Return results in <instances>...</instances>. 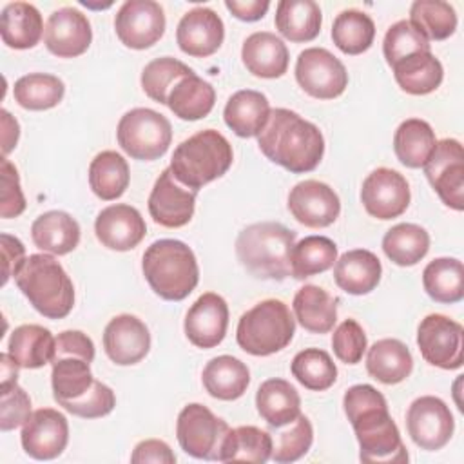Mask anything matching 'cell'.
<instances>
[{
    "label": "cell",
    "mask_w": 464,
    "mask_h": 464,
    "mask_svg": "<svg viewBox=\"0 0 464 464\" xmlns=\"http://www.w3.org/2000/svg\"><path fill=\"white\" fill-rule=\"evenodd\" d=\"M241 60L250 74L272 80L286 72L290 54L279 36L270 31H257L243 42Z\"/></svg>",
    "instance_id": "obj_24"
},
{
    "label": "cell",
    "mask_w": 464,
    "mask_h": 464,
    "mask_svg": "<svg viewBox=\"0 0 464 464\" xmlns=\"http://www.w3.org/2000/svg\"><path fill=\"white\" fill-rule=\"evenodd\" d=\"M344 413L359 442V459L366 464H402L408 451L402 444L384 395L372 384H353L343 397Z\"/></svg>",
    "instance_id": "obj_1"
},
{
    "label": "cell",
    "mask_w": 464,
    "mask_h": 464,
    "mask_svg": "<svg viewBox=\"0 0 464 464\" xmlns=\"http://www.w3.org/2000/svg\"><path fill=\"white\" fill-rule=\"evenodd\" d=\"M406 428L408 435L420 450L437 451L450 442L455 420L442 399L435 395H422L410 404Z\"/></svg>",
    "instance_id": "obj_13"
},
{
    "label": "cell",
    "mask_w": 464,
    "mask_h": 464,
    "mask_svg": "<svg viewBox=\"0 0 464 464\" xmlns=\"http://www.w3.org/2000/svg\"><path fill=\"white\" fill-rule=\"evenodd\" d=\"M272 435L257 426H239L228 430L221 453L219 462H256L265 464L272 457Z\"/></svg>",
    "instance_id": "obj_40"
},
{
    "label": "cell",
    "mask_w": 464,
    "mask_h": 464,
    "mask_svg": "<svg viewBox=\"0 0 464 464\" xmlns=\"http://www.w3.org/2000/svg\"><path fill=\"white\" fill-rule=\"evenodd\" d=\"M420 51H431V44L415 25L410 24V20H399L388 27L382 42V53L390 67Z\"/></svg>",
    "instance_id": "obj_50"
},
{
    "label": "cell",
    "mask_w": 464,
    "mask_h": 464,
    "mask_svg": "<svg viewBox=\"0 0 464 464\" xmlns=\"http://www.w3.org/2000/svg\"><path fill=\"white\" fill-rule=\"evenodd\" d=\"M24 451L36 460H53L63 453L69 442V422L53 408L31 413L20 433Z\"/></svg>",
    "instance_id": "obj_16"
},
{
    "label": "cell",
    "mask_w": 464,
    "mask_h": 464,
    "mask_svg": "<svg viewBox=\"0 0 464 464\" xmlns=\"http://www.w3.org/2000/svg\"><path fill=\"white\" fill-rule=\"evenodd\" d=\"M0 364H2V384H0V390L14 386L16 381H18V368L20 366L16 364V361L9 353H2L0 355Z\"/></svg>",
    "instance_id": "obj_60"
},
{
    "label": "cell",
    "mask_w": 464,
    "mask_h": 464,
    "mask_svg": "<svg viewBox=\"0 0 464 464\" xmlns=\"http://www.w3.org/2000/svg\"><path fill=\"white\" fill-rule=\"evenodd\" d=\"M420 355L431 366L457 370L462 366L464 330L462 324L442 314L426 315L417 328Z\"/></svg>",
    "instance_id": "obj_11"
},
{
    "label": "cell",
    "mask_w": 464,
    "mask_h": 464,
    "mask_svg": "<svg viewBox=\"0 0 464 464\" xmlns=\"http://www.w3.org/2000/svg\"><path fill=\"white\" fill-rule=\"evenodd\" d=\"M375 38L373 20L359 9L341 11L332 25V40L344 54H361L368 51Z\"/></svg>",
    "instance_id": "obj_44"
},
{
    "label": "cell",
    "mask_w": 464,
    "mask_h": 464,
    "mask_svg": "<svg viewBox=\"0 0 464 464\" xmlns=\"http://www.w3.org/2000/svg\"><path fill=\"white\" fill-rule=\"evenodd\" d=\"M381 274L382 266L379 257L366 248L344 252L334 266L335 285L352 295H364L375 290L381 281Z\"/></svg>",
    "instance_id": "obj_25"
},
{
    "label": "cell",
    "mask_w": 464,
    "mask_h": 464,
    "mask_svg": "<svg viewBox=\"0 0 464 464\" xmlns=\"http://www.w3.org/2000/svg\"><path fill=\"white\" fill-rule=\"evenodd\" d=\"M410 24L428 40H446L457 29V13L453 5L442 0H417L410 7Z\"/></svg>",
    "instance_id": "obj_47"
},
{
    "label": "cell",
    "mask_w": 464,
    "mask_h": 464,
    "mask_svg": "<svg viewBox=\"0 0 464 464\" xmlns=\"http://www.w3.org/2000/svg\"><path fill=\"white\" fill-rule=\"evenodd\" d=\"M196 207V192L181 185L170 169H165L156 179L149 196V214L154 223L165 228L185 227Z\"/></svg>",
    "instance_id": "obj_18"
},
{
    "label": "cell",
    "mask_w": 464,
    "mask_h": 464,
    "mask_svg": "<svg viewBox=\"0 0 464 464\" xmlns=\"http://www.w3.org/2000/svg\"><path fill=\"white\" fill-rule=\"evenodd\" d=\"M228 328V306L227 301L214 294L205 292L188 308L183 323L187 339L203 350L218 346Z\"/></svg>",
    "instance_id": "obj_21"
},
{
    "label": "cell",
    "mask_w": 464,
    "mask_h": 464,
    "mask_svg": "<svg viewBox=\"0 0 464 464\" xmlns=\"http://www.w3.org/2000/svg\"><path fill=\"white\" fill-rule=\"evenodd\" d=\"M56 355H80L87 359L89 362L94 361V343L92 339L80 332V330H65L58 334L56 337V348H54V357Z\"/></svg>",
    "instance_id": "obj_55"
},
{
    "label": "cell",
    "mask_w": 464,
    "mask_h": 464,
    "mask_svg": "<svg viewBox=\"0 0 464 464\" xmlns=\"http://www.w3.org/2000/svg\"><path fill=\"white\" fill-rule=\"evenodd\" d=\"M132 464H145V462H156V464H174L176 455L172 453L170 446L160 439H147L136 444L132 455Z\"/></svg>",
    "instance_id": "obj_57"
},
{
    "label": "cell",
    "mask_w": 464,
    "mask_h": 464,
    "mask_svg": "<svg viewBox=\"0 0 464 464\" xmlns=\"http://www.w3.org/2000/svg\"><path fill=\"white\" fill-rule=\"evenodd\" d=\"M276 29L290 42H312L321 33L323 14L314 0H281L276 7Z\"/></svg>",
    "instance_id": "obj_33"
},
{
    "label": "cell",
    "mask_w": 464,
    "mask_h": 464,
    "mask_svg": "<svg viewBox=\"0 0 464 464\" xmlns=\"http://www.w3.org/2000/svg\"><path fill=\"white\" fill-rule=\"evenodd\" d=\"M94 234L105 248L127 252L141 243L147 234V225L138 208L114 203L96 216Z\"/></svg>",
    "instance_id": "obj_22"
},
{
    "label": "cell",
    "mask_w": 464,
    "mask_h": 464,
    "mask_svg": "<svg viewBox=\"0 0 464 464\" xmlns=\"http://www.w3.org/2000/svg\"><path fill=\"white\" fill-rule=\"evenodd\" d=\"M295 334V319L279 299H265L246 310L237 323L236 341L241 350L266 357L286 348Z\"/></svg>",
    "instance_id": "obj_7"
},
{
    "label": "cell",
    "mask_w": 464,
    "mask_h": 464,
    "mask_svg": "<svg viewBox=\"0 0 464 464\" xmlns=\"http://www.w3.org/2000/svg\"><path fill=\"white\" fill-rule=\"evenodd\" d=\"M16 286L33 308L47 319H63L74 306V286L63 266L49 254H31L18 274Z\"/></svg>",
    "instance_id": "obj_5"
},
{
    "label": "cell",
    "mask_w": 464,
    "mask_h": 464,
    "mask_svg": "<svg viewBox=\"0 0 464 464\" xmlns=\"http://www.w3.org/2000/svg\"><path fill=\"white\" fill-rule=\"evenodd\" d=\"M192 72L194 71L188 65H185L183 62L172 58V56H161V58L149 62L143 67L141 89L150 100L167 105V96H169L170 89L174 87V83L179 78L192 74Z\"/></svg>",
    "instance_id": "obj_48"
},
{
    "label": "cell",
    "mask_w": 464,
    "mask_h": 464,
    "mask_svg": "<svg viewBox=\"0 0 464 464\" xmlns=\"http://www.w3.org/2000/svg\"><path fill=\"white\" fill-rule=\"evenodd\" d=\"M393 76L399 87L413 96H424L439 89L444 78V69L431 51L413 53L399 60L393 67Z\"/></svg>",
    "instance_id": "obj_35"
},
{
    "label": "cell",
    "mask_w": 464,
    "mask_h": 464,
    "mask_svg": "<svg viewBox=\"0 0 464 464\" xmlns=\"http://www.w3.org/2000/svg\"><path fill=\"white\" fill-rule=\"evenodd\" d=\"M261 152L276 165L303 174L314 170L324 154L319 127L290 109H272L268 121L257 134Z\"/></svg>",
    "instance_id": "obj_2"
},
{
    "label": "cell",
    "mask_w": 464,
    "mask_h": 464,
    "mask_svg": "<svg viewBox=\"0 0 464 464\" xmlns=\"http://www.w3.org/2000/svg\"><path fill=\"white\" fill-rule=\"evenodd\" d=\"M163 7L154 0H127L114 16L116 36L125 47L149 49L165 33Z\"/></svg>",
    "instance_id": "obj_14"
},
{
    "label": "cell",
    "mask_w": 464,
    "mask_h": 464,
    "mask_svg": "<svg viewBox=\"0 0 464 464\" xmlns=\"http://www.w3.org/2000/svg\"><path fill=\"white\" fill-rule=\"evenodd\" d=\"M0 250H2V263H4L2 285H7V281L18 274V270L27 259L25 246L18 237L4 232L0 234Z\"/></svg>",
    "instance_id": "obj_56"
},
{
    "label": "cell",
    "mask_w": 464,
    "mask_h": 464,
    "mask_svg": "<svg viewBox=\"0 0 464 464\" xmlns=\"http://www.w3.org/2000/svg\"><path fill=\"white\" fill-rule=\"evenodd\" d=\"M0 178H2V196H0V216L4 219L16 218L25 210V198L20 188V176L16 167L4 158L0 165Z\"/></svg>",
    "instance_id": "obj_54"
},
{
    "label": "cell",
    "mask_w": 464,
    "mask_h": 464,
    "mask_svg": "<svg viewBox=\"0 0 464 464\" xmlns=\"http://www.w3.org/2000/svg\"><path fill=\"white\" fill-rule=\"evenodd\" d=\"M130 181L127 160L116 150H103L94 156L89 165L91 190L103 201H112L123 196Z\"/></svg>",
    "instance_id": "obj_38"
},
{
    "label": "cell",
    "mask_w": 464,
    "mask_h": 464,
    "mask_svg": "<svg viewBox=\"0 0 464 464\" xmlns=\"http://www.w3.org/2000/svg\"><path fill=\"white\" fill-rule=\"evenodd\" d=\"M51 364L53 397L58 404L82 397L96 381L91 373V362L80 355H56Z\"/></svg>",
    "instance_id": "obj_41"
},
{
    "label": "cell",
    "mask_w": 464,
    "mask_h": 464,
    "mask_svg": "<svg viewBox=\"0 0 464 464\" xmlns=\"http://www.w3.org/2000/svg\"><path fill=\"white\" fill-rule=\"evenodd\" d=\"M288 210L301 225L324 228L339 218L341 201L330 185L317 179H304L290 190Z\"/></svg>",
    "instance_id": "obj_17"
},
{
    "label": "cell",
    "mask_w": 464,
    "mask_h": 464,
    "mask_svg": "<svg viewBox=\"0 0 464 464\" xmlns=\"http://www.w3.org/2000/svg\"><path fill=\"white\" fill-rule=\"evenodd\" d=\"M413 357L399 339H379L366 353V372L382 384H397L410 377Z\"/></svg>",
    "instance_id": "obj_29"
},
{
    "label": "cell",
    "mask_w": 464,
    "mask_h": 464,
    "mask_svg": "<svg viewBox=\"0 0 464 464\" xmlns=\"http://www.w3.org/2000/svg\"><path fill=\"white\" fill-rule=\"evenodd\" d=\"M65 94L63 82L47 72H31L14 82V102L27 111H47L56 107Z\"/></svg>",
    "instance_id": "obj_45"
},
{
    "label": "cell",
    "mask_w": 464,
    "mask_h": 464,
    "mask_svg": "<svg viewBox=\"0 0 464 464\" xmlns=\"http://www.w3.org/2000/svg\"><path fill=\"white\" fill-rule=\"evenodd\" d=\"M268 98L254 89L234 92L223 111L227 127L239 138H254L261 132L270 116Z\"/></svg>",
    "instance_id": "obj_26"
},
{
    "label": "cell",
    "mask_w": 464,
    "mask_h": 464,
    "mask_svg": "<svg viewBox=\"0 0 464 464\" xmlns=\"http://www.w3.org/2000/svg\"><path fill=\"white\" fill-rule=\"evenodd\" d=\"M225 7L237 18L243 22H256L261 20L268 7L270 2L268 0H227Z\"/></svg>",
    "instance_id": "obj_58"
},
{
    "label": "cell",
    "mask_w": 464,
    "mask_h": 464,
    "mask_svg": "<svg viewBox=\"0 0 464 464\" xmlns=\"http://www.w3.org/2000/svg\"><path fill=\"white\" fill-rule=\"evenodd\" d=\"M216 103L214 87L196 72L179 78L167 96V107L185 121H196L210 114Z\"/></svg>",
    "instance_id": "obj_32"
},
{
    "label": "cell",
    "mask_w": 464,
    "mask_h": 464,
    "mask_svg": "<svg viewBox=\"0 0 464 464\" xmlns=\"http://www.w3.org/2000/svg\"><path fill=\"white\" fill-rule=\"evenodd\" d=\"M116 138L118 145L132 160L152 161L167 152L172 141V127L158 111L136 107L120 118Z\"/></svg>",
    "instance_id": "obj_8"
},
{
    "label": "cell",
    "mask_w": 464,
    "mask_h": 464,
    "mask_svg": "<svg viewBox=\"0 0 464 464\" xmlns=\"http://www.w3.org/2000/svg\"><path fill=\"white\" fill-rule=\"evenodd\" d=\"M225 38V25L219 14L208 7H194L187 11L176 29L179 49L194 58L214 54Z\"/></svg>",
    "instance_id": "obj_23"
},
{
    "label": "cell",
    "mask_w": 464,
    "mask_h": 464,
    "mask_svg": "<svg viewBox=\"0 0 464 464\" xmlns=\"http://www.w3.org/2000/svg\"><path fill=\"white\" fill-rule=\"evenodd\" d=\"M294 245L295 232L277 221H261L237 234L236 256L254 277L283 281L292 276L290 254Z\"/></svg>",
    "instance_id": "obj_3"
},
{
    "label": "cell",
    "mask_w": 464,
    "mask_h": 464,
    "mask_svg": "<svg viewBox=\"0 0 464 464\" xmlns=\"http://www.w3.org/2000/svg\"><path fill=\"white\" fill-rule=\"evenodd\" d=\"M288 428L283 431H277L276 437H272V460L279 464L295 462L301 457H304L314 442V428L306 415H299L294 419Z\"/></svg>",
    "instance_id": "obj_49"
},
{
    "label": "cell",
    "mask_w": 464,
    "mask_h": 464,
    "mask_svg": "<svg viewBox=\"0 0 464 464\" xmlns=\"http://www.w3.org/2000/svg\"><path fill=\"white\" fill-rule=\"evenodd\" d=\"M437 145L431 125L420 118L404 120L393 136V150L397 160L408 169L426 165Z\"/></svg>",
    "instance_id": "obj_37"
},
{
    "label": "cell",
    "mask_w": 464,
    "mask_h": 464,
    "mask_svg": "<svg viewBox=\"0 0 464 464\" xmlns=\"http://www.w3.org/2000/svg\"><path fill=\"white\" fill-rule=\"evenodd\" d=\"M103 350L118 366L136 364L150 350V332L140 317L120 314L103 330Z\"/></svg>",
    "instance_id": "obj_20"
},
{
    "label": "cell",
    "mask_w": 464,
    "mask_h": 464,
    "mask_svg": "<svg viewBox=\"0 0 464 464\" xmlns=\"http://www.w3.org/2000/svg\"><path fill=\"white\" fill-rule=\"evenodd\" d=\"M143 276L149 286L165 301H183L199 281L192 248L179 239H158L143 254Z\"/></svg>",
    "instance_id": "obj_4"
},
{
    "label": "cell",
    "mask_w": 464,
    "mask_h": 464,
    "mask_svg": "<svg viewBox=\"0 0 464 464\" xmlns=\"http://www.w3.org/2000/svg\"><path fill=\"white\" fill-rule=\"evenodd\" d=\"M295 80L308 96L317 100H334L348 87L346 67L324 47H308L299 53Z\"/></svg>",
    "instance_id": "obj_10"
},
{
    "label": "cell",
    "mask_w": 464,
    "mask_h": 464,
    "mask_svg": "<svg viewBox=\"0 0 464 464\" xmlns=\"http://www.w3.org/2000/svg\"><path fill=\"white\" fill-rule=\"evenodd\" d=\"M78 221L63 210H49L40 214L31 227V237L34 246L54 256H65L72 252L80 243Z\"/></svg>",
    "instance_id": "obj_27"
},
{
    "label": "cell",
    "mask_w": 464,
    "mask_h": 464,
    "mask_svg": "<svg viewBox=\"0 0 464 464\" xmlns=\"http://www.w3.org/2000/svg\"><path fill=\"white\" fill-rule=\"evenodd\" d=\"M256 408L270 428H283L301 415V397L288 381L274 377L257 388Z\"/></svg>",
    "instance_id": "obj_28"
},
{
    "label": "cell",
    "mask_w": 464,
    "mask_h": 464,
    "mask_svg": "<svg viewBox=\"0 0 464 464\" xmlns=\"http://www.w3.org/2000/svg\"><path fill=\"white\" fill-rule=\"evenodd\" d=\"M44 20L40 11L27 2H11L0 14V34L11 49H31L44 34Z\"/></svg>",
    "instance_id": "obj_31"
},
{
    "label": "cell",
    "mask_w": 464,
    "mask_h": 464,
    "mask_svg": "<svg viewBox=\"0 0 464 464\" xmlns=\"http://www.w3.org/2000/svg\"><path fill=\"white\" fill-rule=\"evenodd\" d=\"M424 174L444 205L459 212L464 208V149L459 140L437 141Z\"/></svg>",
    "instance_id": "obj_12"
},
{
    "label": "cell",
    "mask_w": 464,
    "mask_h": 464,
    "mask_svg": "<svg viewBox=\"0 0 464 464\" xmlns=\"http://www.w3.org/2000/svg\"><path fill=\"white\" fill-rule=\"evenodd\" d=\"M0 116H2V150H4V156H7L16 147V141L20 136V125L5 109L0 111Z\"/></svg>",
    "instance_id": "obj_59"
},
{
    "label": "cell",
    "mask_w": 464,
    "mask_h": 464,
    "mask_svg": "<svg viewBox=\"0 0 464 464\" xmlns=\"http://www.w3.org/2000/svg\"><path fill=\"white\" fill-rule=\"evenodd\" d=\"M31 399L27 392L14 384L0 390V430L9 431L24 426L31 417Z\"/></svg>",
    "instance_id": "obj_53"
},
{
    "label": "cell",
    "mask_w": 464,
    "mask_h": 464,
    "mask_svg": "<svg viewBox=\"0 0 464 464\" xmlns=\"http://www.w3.org/2000/svg\"><path fill=\"white\" fill-rule=\"evenodd\" d=\"M386 257L399 266L417 265L430 250V234L415 223H399L382 237Z\"/></svg>",
    "instance_id": "obj_42"
},
{
    "label": "cell",
    "mask_w": 464,
    "mask_h": 464,
    "mask_svg": "<svg viewBox=\"0 0 464 464\" xmlns=\"http://www.w3.org/2000/svg\"><path fill=\"white\" fill-rule=\"evenodd\" d=\"M410 185L406 178L388 167H379L366 176L361 187L364 210L377 219H393L410 205Z\"/></svg>",
    "instance_id": "obj_15"
},
{
    "label": "cell",
    "mask_w": 464,
    "mask_h": 464,
    "mask_svg": "<svg viewBox=\"0 0 464 464\" xmlns=\"http://www.w3.org/2000/svg\"><path fill=\"white\" fill-rule=\"evenodd\" d=\"M228 424L216 417L199 402L187 404L176 422V437L181 450L203 460H219L223 440L228 433Z\"/></svg>",
    "instance_id": "obj_9"
},
{
    "label": "cell",
    "mask_w": 464,
    "mask_h": 464,
    "mask_svg": "<svg viewBox=\"0 0 464 464\" xmlns=\"http://www.w3.org/2000/svg\"><path fill=\"white\" fill-rule=\"evenodd\" d=\"M366 334L355 319H344L332 335L335 357L344 364H357L366 352Z\"/></svg>",
    "instance_id": "obj_52"
},
{
    "label": "cell",
    "mask_w": 464,
    "mask_h": 464,
    "mask_svg": "<svg viewBox=\"0 0 464 464\" xmlns=\"http://www.w3.org/2000/svg\"><path fill=\"white\" fill-rule=\"evenodd\" d=\"M230 141L214 129H205L181 141L172 154L170 172L187 188L198 192L203 185L221 178L232 165Z\"/></svg>",
    "instance_id": "obj_6"
},
{
    "label": "cell",
    "mask_w": 464,
    "mask_h": 464,
    "mask_svg": "<svg viewBox=\"0 0 464 464\" xmlns=\"http://www.w3.org/2000/svg\"><path fill=\"white\" fill-rule=\"evenodd\" d=\"M56 337L40 324H20L11 332L7 353L20 368L34 370L53 361Z\"/></svg>",
    "instance_id": "obj_36"
},
{
    "label": "cell",
    "mask_w": 464,
    "mask_h": 464,
    "mask_svg": "<svg viewBox=\"0 0 464 464\" xmlns=\"http://www.w3.org/2000/svg\"><path fill=\"white\" fill-rule=\"evenodd\" d=\"M324 288L304 285L294 295V319L312 334H328L337 321V304Z\"/></svg>",
    "instance_id": "obj_34"
},
{
    "label": "cell",
    "mask_w": 464,
    "mask_h": 464,
    "mask_svg": "<svg viewBox=\"0 0 464 464\" xmlns=\"http://www.w3.org/2000/svg\"><path fill=\"white\" fill-rule=\"evenodd\" d=\"M201 381L210 397L219 401H236L246 392L250 384V372L237 357L218 355L203 368Z\"/></svg>",
    "instance_id": "obj_30"
},
{
    "label": "cell",
    "mask_w": 464,
    "mask_h": 464,
    "mask_svg": "<svg viewBox=\"0 0 464 464\" xmlns=\"http://www.w3.org/2000/svg\"><path fill=\"white\" fill-rule=\"evenodd\" d=\"M337 261V245L326 236H306L290 254L292 277L306 279L326 272Z\"/></svg>",
    "instance_id": "obj_43"
},
{
    "label": "cell",
    "mask_w": 464,
    "mask_h": 464,
    "mask_svg": "<svg viewBox=\"0 0 464 464\" xmlns=\"http://www.w3.org/2000/svg\"><path fill=\"white\" fill-rule=\"evenodd\" d=\"M426 294L444 304H453L464 297V266L457 257H437L422 272Z\"/></svg>",
    "instance_id": "obj_39"
},
{
    "label": "cell",
    "mask_w": 464,
    "mask_h": 464,
    "mask_svg": "<svg viewBox=\"0 0 464 464\" xmlns=\"http://www.w3.org/2000/svg\"><path fill=\"white\" fill-rule=\"evenodd\" d=\"M60 406L76 417L98 419V417L109 415L114 410L116 395L107 384L94 381L92 386L82 397L72 401H63L60 402Z\"/></svg>",
    "instance_id": "obj_51"
},
{
    "label": "cell",
    "mask_w": 464,
    "mask_h": 464,
    "mask_svg": "<svg viewBox=\"0 0 464 464\" xmlns=\"http://www.w3.org/2000/svg\"><path fill=\"white\" fill-rule=\"evenodd\" d=\"M92 40V29L87 16L74 7H60L47 18L44 44L58 58H74L83 54Z\"/></svg>",
    "instance_id": "obj_19"
},
{
    "label": "cell",
    "mask_w": 464,
    "mask_h": 464,
    "mask_svg": "<svg viewBox=\"0 0 464 464\" xmlns=\"http://www.w3.org/2000/svg\"><path fill=\"white\" fill-rule=\"evenodd\" d=\"M292 375L312 392H324L337 379V366L330 353L321 348H304L292 359Z\"/></svg>",
    "instance_id": "obj_46"
}]
</instances>
